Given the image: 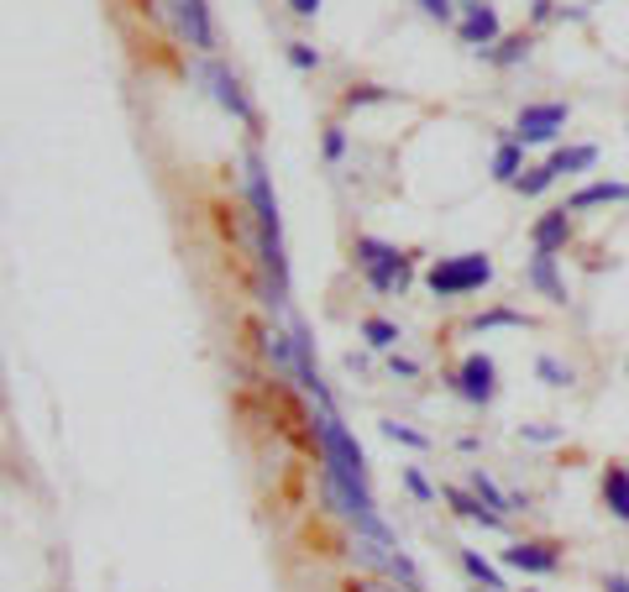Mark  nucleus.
Here are the masks:
<instances>
[{"label":"nucleus","instance_id":"f257e3e1","mask_svg":"<svg viewBox=\"0 0 629 592\" xmlns=\"http://www.w3.org/2000/svg\"><path fill=\"white\" fill-rule=\"evenodd\" d=\"M241 184H247V215H252V247H257V294L268 310L289 304V257H284V221H278V194H273L268 163L257 148L241 158Z\"/></svg>","mask_w":629,"mask_h":592},{"label":"nucleus","instance_id":"f03ea898","mask_svg":"<svg viewBox=\"0 0 629 592\" xmlns=\"http://www.w3.org/2000/svg\"><path fill=\"white\" fill-rule=\"evenodd\" d=\"M315 436H320V477L341 482V488H357V493H373V482H367V456H362L357 436L341 425L336 410H315Z\"/></svg>","mask_w":629,"mask_h":592},{"label":"nucleus","instance_id":"7ed1b4c3","mask_svg":"<svg viewBox=\"0 0 629 592\" xmlns=\"http://www.w3.org/2000/svg\"><path fill=\"white\" fill-rule=\"evenodd\" d=\"M352 257H357L362 267V278H367V289L373 294H404L410 289V257L399 252V247H389V241H378V237H357L352 241Z\"/></svg>","mask_w":629,"mask_h":592},{"label":"nucleus","instance_id":"20e7f679","mask_svg":"<svg viewBox=\"0 0 629 592\" xmlns=\"http://www.w3.org/2000/svg\"><path fill=\"white\" fill-rule=\"evenodd\" d=\"M430 294L436 299H462V294H478L493 284V257L488 252H456V257H441V263L425 273Z\"/></svg>","mask_w":629,"mask_h":592},{"label":"nucleus","instance_id":"39448f33","mask_svg":"<svg viewBox=\"0 0 629 592\" xmlns=\"http://www.w3.org/2000/svg\"><path fill=\"white\" fill-rule=\"evenodd\" d=\"M352 562L367 566V571H378L383 582H393V588L404 592H425V577H419V566L399 551V545H383V540H362V534H352Z\"/></svg>","mask_w":629,"mask_h":592},{"label":"nucleus","instance_id":"423d86ee","mask_svg":"<svg viewBox=\"0 0 629 592\" xmlns=\"http://www.w3.org/2000/svg\"><path fill=\"white\" fill-rule=\"evenodd\" d=\"M194 79L210 89V100H215L221 111H231L241 126H252V131H257V105H252V95L241 89V79L226 68V63H221V59H200V63H194Z\"/></svg>","mask_w":629,"mask_h":592},{"label":"nucleus","instance_id":"0eeeda50","mask_svg":"<svg viewBox=\"0 0 629 592\" xmlns=\"http://www.w3.org/2000/svg\"><path fill=\"white\" fill-rule=\"evenodd\" d=\"M567 116H571L567 100H530V105H519V116H514V142H519V148H545V142L562 137Z\"/></svg>","mask_w":629,"mask_h":592},{"label":"nucleus","instance_id":"6e6552de","mask_svg":"<svg viewBox=\"0 0 629 592\" xmlns=\"http://www.w3.org/2000/svg\"><path fill=\"white\" fill-rule=\"evenodd\" d=\"M168 22L194 53H215V22L205 0H168Z\"/></svg>","mask_w":629,"mask_h":592},{"label":"nucleus","instance_id":"1a4fd4ad","mask_svg":"<svg viewBox=\"0 0 629 592\" xmlns=\"http://www.w3.org/2000/svg\"><path fill=\"white\" fill-rule=\"evenodd\" d=\"M456 393L467 399V404H493L499 399V367H493V356H482L473 352L462 367H456Z\"/></svg>","mask_w":629,"mask_h":592},{"label":"nucleus","instance_id":"9d476101","mask_svg":"<svg viewBox=\"0 0 629 592\" xmlns=\"http://www.w3.org/2000/svg\"><path fill=\"white\" fill-rule=\"evenodd\" d=\"M504 566H510V571H525V577H551V571L562 566V551H556L551 540H514L510 551H504Z\"/></svg>","mask_w":629,"mask_h":592},{"label":"nucleus","instance_id":"9b49d317","mask_svg":"<svg viewBox=\"0 0 629 592\" xmlns=\"http://www.w3.org/2000/svg\"><path fill=\"white\" fill-rule=\"evenodd\" d=\"M456 37L467 42V48H493L504 27H499V11L493 5H482V0H467L462 5V16H456Z\"/></svg>","mask_w":629,"mask_h":592},{"label":"nucleus","instance_id":"f8f14e48","mask_svg":"<svg viewBox=\"0 0 629 592\" xmlns=\"http://www.w3.org/2000/svg\"><path fill=\"white\" fill-rule=\"evenodd\" d=\"M525 284L540 289L551 304H567V278H562V267H556V252H536L530 267H525Z\"/></svg>","mask_w":629,"mask_h":592},{"label":"nucleus","instance_id":"ddd939ff","mask_svg":"<svg viewBox=\"0 0 629 592\" xmlns=\"http://www.w3.org/2000/svg\"><path fill=\"white\" fill-rule=\"evenodd\" d=\"M530 241H536V252H562L571 241V215H567V205L562 210H545L536 226H530Z\"/></svg>","mask_w":629,"mask_h":592},{"label":"nucleus","instance_id":"4468645a","mask_svg":"<svg viewBox=\"0 0 629 592\" xmlns=\"http://www.w3.org/2000/svg\"><path fill=\"white\" fill-rule=\"evenodd\" d=\"M441 499H446L462 519H473V525H482V530H504V514H493V508L482 504L473 488H441Z\"/></svg>","mask_w":629,"mask_h":592},{"label":"nucleus","instance_id":"2eb2a0df","mask_svg":"<svg viewBox=\"0 0 629 592\" xmlns=\"http://www.w3.org/2000/svg\"><path fill=\"white\" fill-rule=\"evenodd\" d=\"M456 562H462V571H467V577H473V582H478L482 592H510V582H504V571H499V566L488 562L482 551H473V545H456Z\"/></svg>","mask_w":629,"mask_h":592},{"label":"nucleus","instance_id":"dca6fc26","mask_svg":"<svg viewBox=\"0 0 629 592\" xmlns=\"http://www.w3.org/2000/svg\"><path fill=\"white\" fill-rule=\"evenodd\" d=\"M629 200V184L625 178H599V184H582L577 194H571L567 210H593V205H625Z\"/></svg>","mask_w":629,"mask_h":592},{"label":"nucleus","instance_id":"f3484780","mask_svg":"<svg viewBox=\"0 0 629 592\" xmlns=\"http://www.w3.org/2000/svg\"><path fill=\"white\" fill-rule=\"evenodd\" d=\"M257 347H263V356H268L284 378H294V336H289V330H273L268 326L263 336H257Z\"/></svg>","mask_w":629,"mask_h":592},{"label":"nucleus","instance_id":"a211bd4d","mask_svg":"<svg viewBox=\"0 0 629 592\" xmlns=\"http://www.w3.org/2000/svg\"><path fill=\"white\" fill-rule=\"evenodd\" d=\"M603 504H608L614 519L629 525V467H608V473H603Z\"/></svg>","mask_w":629,"mask_h":592},{"label":"nucleus","instance_id":"6ab92c4d","mask_svg":"<svg viewBox=\"0 0 629 592\" xmlns=\"http://www.w3.org/2000/svg\"><path fill=\"white\" fill-rule=\"evenodd\" d=\"M488 174L499 178V184H519V174H525V148H519V142H499Z\"/></svg>","mask_w":629,"mask_h":592},{"label":"nucleus","instance_id":"aec40b11","mask_svg":"<svg viewBox=\"0 0 629 592\" xmlns=\"http://www.w3.org/2000/svg\"><path fill=\"white\" fill-rule=\"evenodd\" d=\"M467 488H473V493H478V499L493 508V514H510V508H514V499L504 493V488H499V482H493V477L482 473V467H473V473H467Z\"/></svg>","mask_w":629,"mask_h":592},{"label":"nucleus","instance_id":"412c9836","mask_svg":"<svg viewBox=\"0 0 629 592\" xmlns=\"http://www.w3.org/2000/svg\"><path fill=\"white\" fill-rule=\"evenodd\" d=\"M599 163V148L593 142H582V148H562L556 158H551V174L562 178V174H588Z\"/></svg>","mask_w":629,"mask_h":592},{"label":"nucleus","instance_id":"4be33fe9","mask_svg":"<svg viewBox=\"0 0 629 592\" xmlns=\"http://www.w3.org/2000/svg\"><path fill=\"white\" fill-rule=\"evenodd\" d=\"M499 326L525 330V326H530V315H519V310H482V315L467 320V330H499Z\"/></svg>","mask_w":629,"mask_h":592},{"label":"nucleus","instance_id":"5701e85b","mask_svg":"<svg viewBox=\"0 0 629 592\" xmlns=\"http://www.w3.org/2000/svg\"><path fill=\"white\" fill-rule=\"evenodd\" d=\"M536 378H540L545 388H571V383H577V373H571L567 362H556V356H540V362H536Z\"/></svg>","mask_w":629,"mask_h":592},{"label":"nucleus","instance_id":"b1692460","mask_svg":"<svg viewBox=\"0 0 629 592\" xmlns=\"http://www.w3.org/2000/svg\"><path fill=\"white\" fill-rule=\"evenodd\" d=\"M362 336H367V347H373V352H393V341H399V326L373 315V320H362Z\"/></svg>","mask_w":629,"mask_h":592},{"label":"nucleus","instance_id":"393cba45","mask_svg":"<svg viewBox=\"0 0 629 592\" xmlns=\"http://www.w3.org/2000/svg\"><path fill=\"white\" fill-rule=\"evenodd\" d=\"M551 184H556V174H551V163H540V168H525V174H519V184H514V189L536 200V194H545Z\"/></svg>","mask_w":629,"mask_h":592},{"label":"nucleus","instance_id":"a878e982","mask_svg":"<svg viewBox=\"0 0 629 592\" xmlns=\"http://www.w3.org/2000/svg\"><path fill=\"white\" fill-rule=\"evenodd\" d=\"M389 441H399V445H415V451H430V436H419V430H410V425H399V419H383L378 425Z\"/></svg>","mask_w":629,"mask_h":592},{"label":"nucleus","instance_id":"bb28decb","mask_svg":"<svg viewBox=\"0 0 629 592\" xmlns=\"http://www.w3.org/2000/svg\"><path fill=\"white\" fill-rule=\"evenodd\" d=\"M373 100H389V89L383 85H352L347 89V100H341V111H357V105H373Z\"/></svg>","mask_w":629,"mask_h":592},{"label":"nucleus","instance_id":"cd10ccee","mask_svg":"<svg viewBox=\"0 0 629 592\" xmlns=\"http://www.w3.org/2000/svg\"><path fill=\"white\" fill-rule=\"evenodd\" d=\"M519 59H530V37H504V42H499V53H493V63H504V68L519 63Z\"/></svg>","mask_w":629,"mask_h":592},{"label":"nucleus","instance_id":"c85d7f7f","mask_svg":"<svg viewBox=\"0 0 629 592\" xmlns=\"http://www.w3.org/2000/svg\"><path fill=\"white\" fill-rule=\"evenodd\" d=\"M320 148H326V163H341V158H347V126H341V121L326 126V142H320Z\"/></svg>","mask_w":629,"mask_h":592},{"label":"nucleus","instance_id":"c756f323","mask_svg":"<svg viewBox=\"0 0 629 592\" xmlns=\"http://www.w3.org/2000/svg\"><path fill=\"white\" fill-rule=\"evenodd\" d=\"M289 63L310 74V68H320V48H310V42H289Z\"/></svg>","mask_w":629,"mask_h":592},{"label":"nucleus","instance_id":"7c9ffc66","mask_svg":"<svg viewBox=\"0 0 629 592\" xmlns=\"http://www.w3.org/2000/svg\"><path fill=\"white\" fill-rule=\"evenodd\" d=\"M519 441H536V445H556L562 430L556 425H519Z\"/></svg>","mask_w":629,"mask_h":592},{"label":"nucleus","instance_id":"2f4dec72","mask_svg":"<svg viewBox=\"0 0 629 592\" xmlns=\"http://www.w3.org/2000/svg\"><path fill=\"white\" fill-rule=\"evenodd\" d=\"M404 488H410V493H415L419 504H430V499H436V488H430V482H425V477H419L415 467H410V473H404Z\"/></svg>","mask_w":629,"mask_h":592},{"label":"nucleus","instance_id":"473e14b6","mask_svg":"<svg viewBox=\"0 0 629 592\" xmlns=\"http://www.w3.org/2000/svg\"><path fill=\"white\" fill-rule=\"evenodd\" d=\"M389 367L399 378H419V362H410V356H399V352H389Z\"/></svg>","mask_w":629,"mask_h":592},{"label":"nucleus","instance_id":"72a5a7b5","mask_svg":"<svg viewBox=\"0 0 629 592\" xmlns=\"http://www.w3.org/2000/svg\"><path fill=\"white\" fill-rule=\"evenodd\" d=\"M419 5H425L436 22H451V16H456V5H451V0H419Z\"/></svg>","mask_w":629,"mask_h":592},{"label":"nucleus","instance_id":"f704fd0d","mask_svg":"<svg viewBox=\"0 0 629 592\" xmlns=\"http://www.w3.org/2000/svg\"><path fill=\"white\" fill-rule=\"evenodd\" d=\"M289 11H294V16H300V22H310V16H315V11H320V0H289Z\"/></svg>","mask_w":629,"mask_h":592},{"label":"nucleus","instance_id":"c9c22d12","mask_svg":"<svg viewBox=\"0 0 629 592\" xmlns=\"http://www.w3.org/2000/svg\"><path fill=\"white\" fill-rule=\"evenodd\" d=\"M352 592H404V588H393V582H383V577H373V582H357Z\"/></svg>","mask_w":629,"mask_h":592},{"label":"nucleus","instance_id":"e433bc0d","mask_svg":"<svg viewBox=\"0 0 629 592\" xmlns=\"http://www.w3.org/2000/svg\"><path fill=\"white\" fill-rule=\"evenodd\" d=\"M603 592H629V577H603Z\"/></svg>","mask_w":629,"mask_h":592},{"label":"nucleus","instance_id":"4c0bfd02","mask_svg":"<svg viewBox=\"0 0 629 592\" xmlns=\"http://www.w3.org/2000/svg\"><path fill=\"white\" fill-rule=\"evenodd\" d=\"M525 592H530V588H525Z\"/></svg>","mask_w":629,"mask_h":592}]
</instances>
